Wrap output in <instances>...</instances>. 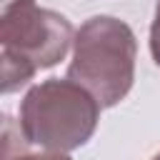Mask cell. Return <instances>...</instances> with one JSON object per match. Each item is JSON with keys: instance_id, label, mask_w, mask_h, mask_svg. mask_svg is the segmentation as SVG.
Segmentation results:
<instances>
[{"instance_id": "6", "label": "cell", "mask_w": 160, "mask_h": 160, "mask_svg": "<svg viewBox=\"0 0 160 160\" xmlns=\"http://www.w3.org/2000/svg\"><path fill=\"white\" fill-rule=\"evenodd\" d=\"M152 160H160V152H158V155H155V158H152Z\"/></svg>"}, {"instance_id": "1", "label": "cell", "mask_w": 160, "mask_h": 160, "mask_svg": "<svg viewBox=\"0 0 160 160\" xmlns=\"http://www.w3.org/2000/svg\"><path fill=\"white\" fill-rule=\"evenodd\" d=\"M75 42L70 20L35 0H10L0 15L2 92L30 82L35 72L58 65Z\"/></svg>"}, {"instance_id": "5", "label": "cell", "mask_w": 160, "mask_h": 160, "mask_svg": "<svg viewBox=\"0 0 160 160\" xmlns=\"http://www.w3.org/2000/svg\"><path fill=\"white\" fill-rule=\"evenodd\" d=\"M150 55H152L155 65H160V0L155 8V20L150 25Z\"/></svg>"}, {"instance_id": "3", "label": "cell", "mask_w": 160, "mask_h": 160, "mask_svg": "<svg viewBox=\"0 0 160 160\" xmlns=\"http://www.w3.org/2000/svg\"><path fill=\"white\" fill-rule=\"evenodd\" d=\"M100 108L102 105L78 82L50 78L25 92L18 125L28 145L50 152H70L92 138Z\"/></svg>"}, {"instance_id": "2", "label": "cell", "mask_w": 160, "mask_h": 160, "mask_svg": "<svg viewBox=\"0 0 160 160\" xmlns=\"http://www.w3.org/2000/svg\"><path fill=\"white\" fill-rule=\"evenodd\" d=\"M135 58L138 40L132 28L112 15H95L75 32L65 78L85 88L102 108H112L132 88Z\"/></svg>"}, {"instance_id": "4", "label": "cell", "mask_w": 160, "mask_h": 160, "mask_svg": "<svg viewBox=\"0 0 160 160\" xmlns=\"http://www.w3.org/2000/svg\"><path fill=\"white\" fill-rule=\"evenodd\" d=\"M28 140L12 138V120L5 118V130H2V160H72L68 152H28Z\"/></svg>"}]
</instances>
